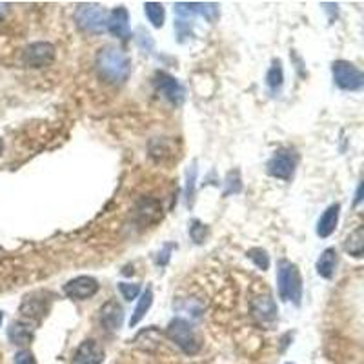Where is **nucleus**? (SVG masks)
Returning a JSON list of instances; mask_svg holds the SVG:
<instances>
[{"label": "nucleus", "instance_id": "obj_14", "mask_svg": "<svg viewBox=\"0 0 364 364\" xmlns=\"http://www.w3.org/2000/svg\"><path fill=\"white\" fill-rule=\"evenodd\" d=\"M19 312H21L24 318H30V321H37L39 323L50 312V299H44L42 294L26 295Z\"/></svg>", "mask_w": 364, "mask_h": 364}, {"label": "nucleus", "instance_id": "obj_11", "mask_svg": "<svg viewBox=\"0 0 364 364\" xmlns=\"http://www.w3.org/2000/svg\"><path fill=\"white\" fill-rule=\"evenodd\" d=\"M155 88L161 93L168 102H172L175 106H181L184 99H186V91L182 88L181 82L175 79V77L168 75L164 71H159L157 75H155Z\"/></svg>", "mask_w": 364, "mask_h": 364}, {"label": "nucleus", "instance_id": "obj_10", "mask_svg": "<svg viewBox=\"0 0 364 364\" xmlns=\"http://www.w3.org/2000/svg\"><path fill=\"white\" fill-rule=\"evenodd\" d=\"M101 288V284L95 277H90V275H79V277L71 279L64 284V295L70 299H75V301H88L93 295H97Z\"/></svg>", "mask_w": 364, "mask_h": 364}, {"label": "nucleus", "instance_id": "obj_33", "mask_svg": "<svg viewBox=\"0 0 364 364\" xmlns=\"http://www.w3.org/2000/svg\"><path fill=\"white\" fill-rule=\"evenodd\" d=\"M2 152H4V142H2V139H0V155H2Z\"/></svg>", "mask_w": 364, "mask_h": 364}, {"label": "nucleus", "instance_id": "obj_19", "mask_svg": "<svg viewBox=\"0 0 364 364\" xmlns=\"http://www.w3.org/2000/svg\"><path fill=\"white\" fill-rule=\"evenodd\" d=\"M337 263H339V257H337V250L335 248H326L321 257L317 259L315 263V270L323 279H332L335 275V270H337Z\"/></svg>", "mask_w": 364, "mask_h": 364}, {"label": "nucleus", "instance_id": "obj_34", "mask_svg": "<svg viewBox=\"0 0 364 364\" xmlns=\"http://www.w3.org/2000/svg\"><path fill=\"white\" fill-rule=\"evenodd\" d=\"M2 321H4V312H0V326H2Z\"/></svg>", "mask_w": 364, "mask_h": 364}, {"label": "nucleus", "instance_id": "obj_17", "mask_svg": "<svg viewBox=\"0 0 364 364\" xmlns=\"http://www.w3.org/2000/svg\"><path fill=\"white\" fill-rule=\"evenodd\" d=\"M339 215H341V204H330L324 213L318 217L317 221V235L321 239H328L330 235H334V232L337 230V224H339Z\"/></svg>", "mask_w": 364, "mask_h": 364}, {"label": "nucleus", "instance_id": "obj_9", "mask_svg": "<svg viewBox=\"0 0 364 364\" xmlns=\"http://www.w3.org/2000/svg\"><path fill=\"white\" fill-rule=\"evenodd\" d=\"M250 310H252L253 318H255L261 326L273 328L275 323H277L279 318L277 304H275V301H273V297L270 294L253 297L252 303H250Z\"/></svg>", "mask_w": 364, "mask_h": 364}, {"label": "nucleus", "instance_id": "obj_31", "mask_svg": "<svg viewBox=\"0 0 364 364\" xmlns=\"http://www.w3.org/2000/svg\"><path fill=\"white\" fill-rule=\"evenodd\" d=\"M361 192H363V184H359V186H357V193H355V206L361 203Z\"/></svg>", "mask_w": 364, "mask_h": 364}, {"label": "nucleus", "instance_id": "obj_24", "mask_svg": "<svg viewBox=\"0 0 364 364\" xmlns=\"http://www.w3.org/2000/svg\"><path fill=\"white\" fill-rule=\"evenodd\" d=\"M243 192V181H241V173L235 170V172H230L226 175V181H224V197L228 195H235V193Z\"/></svg>", "mask_w": 364, "mask_h": 364}, {"label": "nucleus", "instance_id": "obj_26", "mask_svg": "<svg viewBox=\"0 0 364 364\" xmlns=\"http://www.w3.org/2000/svg\"><path fill=\"white\" fill-rule=\"evenodd\" d=\"M246 255H248L250 261H252V263L255 264L259 270L266 272V270L270 268V255H268V252H266V250L252 248V250H248V253H246Z\"/></svg>", "mask_w": 364, "mask_h": 364}, {"label": "nucleus", "instance_id": "obj_25", "mask_svg": "<svg viewBox=\"0 0 364 364\" xmlns=\"http://www.w3.org/2000/svg\"><path fill=\"white\" fill-rule=\"evenodd\" d=\"M195 181H197V162H193L192 166L188 168L186 172V204L192 206L193 204V195H195Z\"/></svg>", "mask_w": 364, "mask_h": 364}, {"label": "nucleus", "instance_id": "obj_27", "mask_svg": "<svg viewBox=\"0 0 364 364\" xmlns=\"http://www.w3.org/2000/svg\"><path fill=\"white\" fill-rule=\"evenodd\" d=\"M208 233H210V230H208L206 224H203L201 221H192V226H190V237H192V241L195 244H204L206 243L208 239Z\"/></svg>", "mask_w": 364, "mask_h": 364}, {"label": "nucleus", "instance_id": "obj_16", "mask_svg": "<svg viewBox=\"0 0 364 364\" xmlns=\"http://www.w3.org/2000/svg\"><path fill=\"white\" fill-rule=\"evenodd\" d=\"M135 217L142 226L155 224L162 217V206L157 199L142 197L135 206Z\"/></svg>", "mask_w": 364, "mask_h": 364}, {"label": "nucleus", "instance_id": "obj_1", "mask_svg": "<svg viewBox=\"0 0 364 364\" xmlns=\"http://www.w3.org/2000/svg\"><path fill=\"white\" fill-rule=\"evenodd\" d=\"M95 66L99 77L110 84H122L128 81V77L132 73L130 57L113 46H106V48L99 50L95 57Z\"/></svg>", "mask_w": 364, "mask_h": 364}, {"label": "nucleus", "instance_id": "obj_28", "mask_svg": "<svg viewBox=\"0 0 364 364\" xmlns=\"http://www.w3.org/2000/svg\"><path fill=\"white\" fill-rule=\"evenodd\" d=\"M119 292H121L122 297L126 299L128 303H132V301H135V299L141 295V284L121 283L119 284Z\"/></svg>", "mask_w": 364, "mask_h": 364}, {"label": "nucleus", "instance_id": "obj_13", "mask_svg": "<svg viewBox=\"0 0 364 364\" xmlns=\"http://www.w3.org/2000/svg\"><path fill=\"white\" fill-rule=\"evenodd\" d=\"M106 30L112 33L113 37L121 39V41H126L132 37V30H130V13H128L126 8H115L113 11L108 13V26Z\"/></svg>", "mask_w": 364, "mask_h": 364}, {"label": "nucleus", "instance_id": "obj_15", "mask_svg": "<svg viewBox=\"0 0 364 364\" xmlns=\"http://www.w3.org/2000/svg\"><path fill=\"white\" fill-rule=\"evenodd\" d=\"M99 318H101L102 328L113 334V332H119L122 328V323H124V310L117 301H108V303L102 304L101 312H99Z\"/></svg>", "mask_w": 364, "mask_h": 364}, {"label": "nucleus", "instance_id": "obj_2", "mask_svg": "<svg viewBox=\"0 0 364 364\" xmlns=\"http://www.w3.org/2000/svg\"><path fill=\"white\" fill-rule=\"evenodd\" d=\"M277 290L279 297L284 303H294L295 306H301L303 301V277L299 272L297 264L290 261H281L277 270Z\"/></svg>", "mask_w": 364, "mask_h": 364}, {"label": "nucleus", "instance_id": "obj_12", "mask_svg": "<svg viewBox=\"0 0 364 364\" xmlns=\"http://www.w3.org/2000/svg\"><path fill=\"white\" fill-rule=\"evenodd\" d=\"M104 348L95 339H86L79 344L73 354L71 364H102L104 363Z\"/></svg>", "mask_w": 364, "mask_h": 364}, {"label": "nucleus", "instance_id": "obj_7", "mask_svg": "<svg viewBox=\"0 0 364 364\" xmlns=\"http://www.w3.org/2000/svg\"><path fill=\"white\" fill-rule=\"evenodd\" d=\"M55 46L51 42H33V44L26 46L22 51V62L24 66L39 70V68L50 66L55 61Z\"/></svg>", "mask_w": 364, "mask_h": 364}, {"label": "nucleus", "instance_id": "obj_35", "mask_svg": "<svg viewBox=\"0 0 364 364\" xmlns=\"http://www.w3.org/2000/svg\"><path fill=\"white\" fill-rule=\"evenodd\" d=\"M286 364H294V363H286Z\"/></svg>", "mask_w": 364, "mask_h": 364}, {"label": "nucleus", "instance_id": "obj_23", "mask_svg": "<svg viewBox=\"0 0 364 364\" xmlns=\"http://www.w3.org/2000/svg\"><path fill=\"white\" fill-rule=\"evenodd\" d=\"M144 13H146L148 21L152 22L153 28H162L164 21H166V11L161 2H146L144 4Z\"/></svg>", "mask_w": 364, "mask_h": 364}, {"label": "nucleus", "instance_id": "obj_22", "mask_svg": "<svg viewBox=\"0 0 364 364\" xmlns=\"http://www.w3.org/2000/svg\"><path fill=\"white\" fill-rule=\"evenodd\" d=\"M266 84H268L272 93H279L281 88H283L284 70H283V62L279 61V59H273L272 61V66H270L268 73H266Z\"/></svg>", "mask_w": 364, "mask_h": 364}, {"label": "nucleus", "instance_id": "obj_8", "mask_svg": "<svg viewBox=\"0 0 364 364\" xmlns=\"http://www.w3.org/2000/svg\"><path fill=\"white\" fill-rule=\"evenodd\" d=\"M179 21H190L192 17H204L208 22L219 19V6L215 2H177L173 6Z\"/></svg>", "mask_w": 364, "mask_h": 364}, {"label": "nucleus", "instance_id": "obj_32", "mask_svg": "<svg viewBox=\"0 0 364 364\" xmlns=\"http://www.w3.org/2000/svg\"><path fill=\"white\" fill-rule=\"evenodd\" d=\"M6 13H8V4H2V2H0V21L4 19Z\"/></svg>", "mask_w": 364, "mask_h": 364}, {"label": "nucleus", "instance_id": "obj_4", "mask_svg": "<svg viewBox=\"0 0 364 364\" xmlns=\"http://www.w3.org/2000/svg\"><path fill=\"white\" fill-rule=\"evenodd\" d=\"M77 28L84 33L91 35H101L106 31L108 26V11L97 4H81L73 15Z\"/></svg>", "mask_w": 364, "mask_h": 364}, {"label": "nucleus", "instance_id": "obj_6", "mask_svg": "<svg viewBox=\"0 0 364 364\" xmlns=\"http://www.w3.org/2000/svg\"><path fill=\"white\" fill-rule=\"evenodd\" d=\"M299 164V155L292 150V148H281L273 153V157L270 159L268 172L270 177L281 179V181H292L294 179L295 168Z\"/></svg>", "mask_w": 364, "mask_h": 364}, {"label": "nucleus", "instance_id": "obj_3", "mask_svg": "<svg viewBox=\"0 0 364 364\" xmlns=\"http://www.w3.org/2000/svg\"><path fill=\"white\" fill-rule=\"evenodd\" d=\"M166 337L172 341L182 354L186 355H195L201 352V339L199 335L195 334V328L190 321L182 317H175L170 321L166 328Z\"/></svg>", "mask_w": 364, "mask_h": 364}, {"label": "nucleus", "instance_id": "obj_30", "mask_svg": "<svg viewBox=\"0 0 364 364\" xmlns=\"http://www.w3.org/2000/svg\"><path fill=\"white\" fill-rule=\"evenodd\" d=\"M13 363L15 364H37V359H35V355L31 354L30 350H19L15 354V359H13Z\"/></svg>", "mask_w": 364, "mask_h": 364}, {"label": "nucleus", "instance_id": "obj_20", "mask_svg": "<svg viewBox=\"0 0 364 364\" xmlns=\"http://www.w3.org/2000/svg\"><path fill=\"white\" fill-rule=\"evenodd\" d=\"M152 304H153V290L148 286V288L142 292L141 299H139V304H136L135 312H133L132 318H130V326H132V328H135L136 324L141 323L142 318L146 317V314L150 312V308H152Z\"/></svg>", "mask_w": 364, "mask_h": 364}, {"label": "nucleus", "instance_id": "obj_18", "mask_svg": "<svg viewBox=\"0 0 364 364\" xmlns=\"http://www.w3.org/2000/svg\"><path fill=\"white\" fill-rule=\"evenodd\" d=\"M35 337V328H33V324L30 321H13L10 324V328H8V339H10L11 344H15V346H28L31 344Z\"/></svg>", "mask_w": 364, "mask_h": 364}, {"label": "nucleus", "instance_id": "obj_5", "mask_svg": "<svg viewBox=\"0 0 364 364\" xmlns=\"http://www.w3.org/2000/svg\"><path fill=\"white\" fill-rule=\"evenodd\" d=\"M335 86L343 91H361L364 88V75L359 68L348 61H335L332 64Z\"/></svg>", "mask_w": 364, "mask_h": 364}, {"label": "nucleus", "instance_id": "obj_21", "mask_svg": "<svg viewBox=\"0 0 364 364\" xmlns=\"http://www.w3.org/2000/svg\"><path fill=\"white\" fill-rule=\"evenodd\" d=\"M344 250L350 253V255H354V257L361 259L363 257L364 252V228L357 226L354 232L350 233L346 241H344Z\"/></svg>", "mask_w": 364, "mask_h": 364}, {"label": "nucleus", "instance_id": "obj_29", "mask_svg": "<svg viewBox=\"0 0 364 364\" xmlns=\"http://www.w3.org/2000/svg\"><path fill=\"white\" fill-rule=\"evenodd\" d=\"M175 250H177V244H173V243L164 244V246H162V250L159 252V255H157V264H159V266H166V264L170 263L172 252H175Z\"/></svg>", "mask_w": 364, "mask_h": 364}]
</instances>
